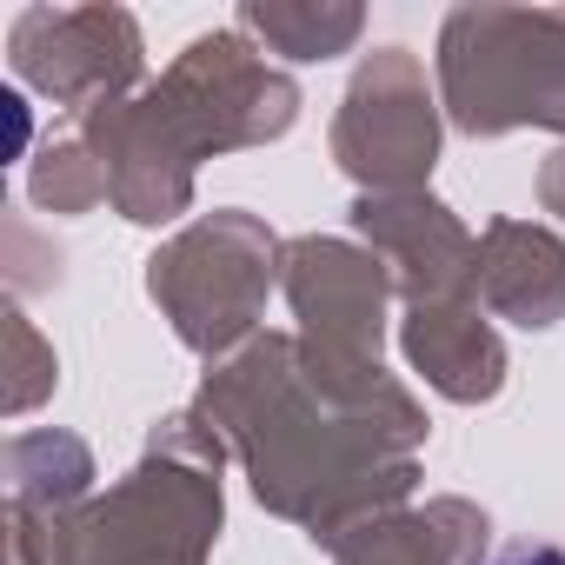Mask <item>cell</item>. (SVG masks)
Listing matches in <instances>:
<instances>
[{
    "mask_svg": "<svg viewBox=\"0 0 565 565\" xmlns=\"http://www.w3.org/2000/svg\"><path fill=\"white\" fill-rule=\"evenodd\" d=\"M486 565H565V552H558V545H532V539H525V545H505V552H492Z\"/></svg>",
    "mask_w": 565,
    "mask_h": 565,
    "instance_id": "6da1fadb",
    "label": "cell"
}]
</instances>
